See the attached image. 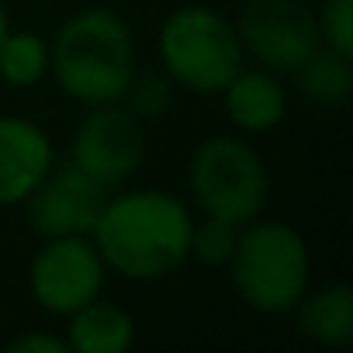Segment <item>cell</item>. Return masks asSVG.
<instances>
[{
	"mask_svg": "<svg viewBox=\"0 0 353 353\" xmlns=\"http://www.w3.org/2000/svg\"><path fill=\"white\" fill-rule=\"evenodd\" d=\"M8 353H70V343L66 336H56V332H46V329H32V332H21L8 343Z\"/></svg>",
	"mask_w": 353,
	"mask_h": 353,
	"instance_id": "d6986e66",
	"label": "cell"
},
{
	"mask_svg": "<svg viewBox=\"0 0 353 353\" xmlns=\"http://www.w3.org/2000/svg\"><path fill=\"white\" fill-rule=\"evenodd\" d=\"M139 70L135 35L111 8L70 14L49 42V77L77 104H114Z\"/></svg>",
	"mask_w": 353,
	"mask_h": 353,
	"instance_id": "7a4b0ae2",
	"label": "cell"
},
{
	"mask_svg": "<svg viewBox=\"0 0 353 353\" xmlns=\"http://www.w3.org/2000/svg\"><path fill=\"white\" fill-rule=\"evenodd\" d=\"M322 46L353 56V0H319L315 8Z\"/></svg>",
	"mask_w": 353,
	"mask_h": 353,
	"instance_id": "ac0fdd59",
	"label": "cell"
},
{
	"mask_svg": "<svg viewBox=\"0 0 353 353\" xmlns=\"http://www.w3.org/2000/svg\"><path fill=\"white\" fill-rule=\"evenodd\" d=\"M291 312H294V329L308 343L329 346V350L353 343V291H350V284L336 281V284H322L315 291L305 288V294L294 301Z\"/></svg>",
	"mask_w": 353,
	"mask_h": 353,
	"instance_id": "7c38bea8",
	"label": "cell"
},
{
	"mask_svg": "<svg viewBox=\"0 0 353 353\" xmlns=\"http://www.w3.org/2000/svg\"><path fill=\"white\" fill-rule=\"evenodd\" d=\"M49 77V42L39 32H8L0 42V80L14 90H32Z\"/></svg>",
	"mask_w": 353,
	"mask_h": 353,
	"instance_id": "9a60e30c",
	"label": "cell"
},
{
	"mask_svg": "<svg viewBox=\"0 0 353 353\" xmlns=\"http://www.w3.org/2000/svg\"><path fill=\"white\" fill-rule=\"evenodd\" d=\"M108 188L87 176L73 159H56L52 170L42 176V184L25 198L28 208V225L35 229L39 239H56V236H90L104 201Z\"/></svg>",
	"mask_w": 353,
	"mask_h": 353,
	"instance_id": "9c48e42d",
	"label": "cell"
},
{
	"mask_svg": "<svg viewBox=\"0 0 353 353\" xmlns=\"http://www.w3.org/2000/svg\"><path fill=\"white\" fill-rule=\"evenodd\" d=\"M191 208L156 188L121 191L108 194L90 239L108 267V274H118L125 281H159L170 277L188 263L191 250Z\"/></svg>",
	"mask_w": 353,
	"mask_h": 353,
	"instance_id": "6da1fadb",
	"label": "cell"
},
{
	"mask_svg": "<svg viewBox=\"0 0 353 353\" xmlns=\"http://www.w3.org/2000/svg\"><path fill=\"white\" fill-rule=\"evenodd\" d=\"M70 159L97 184L114 191L132 181L145 159V121L121 101L94 104L73 132Z\"/></svg>",
	"mask_w": 353,
	"mask_h": 353,
	"instance_id": "8992f818",
	"label": "cell"
},
{
	"mask_svg": "<svg viewBox=\"0 0 353 353\" xmlns=\"http://www.w3.org/2000/svg\"><path fill=\"white\" fill-rule=\"evenodd\" d=\"M236 239H239V225L236 222L201 215V222L194 219V225H191L188 260H198L201 267H229L232 250H236Z\"/></svg>",
	"mask_w": 353,
	"mask_h": 353,
	"instance_id": "2e32d148",
	"label": "cell"
},
{
	"mask_svg": "<svg viewBox=\"0 0 353 353\" xmlns=\"http://www.w3.org/2000/svg\"><path fill=\"white\" fill-rule=\"evenodd\" d=\"M188 191L201 215L246 225L270 201V170L243 135H208L188 159Z\"/></svg>",
	"mask_w": 353,
	"mask_h": 353,
	"instance_id": "5b68a950",
	"label": "cell"
},
{
	"mask_svg": "<svg viewBox=\"0 0 353 353\" xmlns=\"http://www.w3.org/2000/svg\"><path fill=\"white\" fill-rule=\"evenodd\" d=\"M121 104L132 111V114H139L142 121L145 118H163L166 111H170V104H173V80L159 70H149V73H139L135 70V77H132V83H128V90H125V97H121Z\"/></svg>",
	"mask_w": 353,
	"mask_h": 353,
	"instance_id": "e0dca14e",
	"label": "cell"
},
{
	"mask_svg": "<svg viewBox=\"0 0 353 353\" xmlns=\"http://www.w3.org/2000/svg\"><path fill=\"white\" fill-rule=\"evenodd\" d=\"M8 32H11V14H8V8H4V0H0V42H4Z\"/></svg>",
	"mask_w": 353,
	"mask_h": 353,
	"instance_id": "ffe728a7",
	"label": "cell"
},
{
	"mask_svg": "<svg viewBox=\"0 0 353 353\" xmlns=\"http://www.w3.org/2000/svg\"><path fill=\"white\" fill-rule=\"evenodd\" d=\"M66 343L70 353H125L135 343V319L114 301L101 294L77 312L66 315Z\"/></svg>",
	"mask_w": 353,
	"mask_h": 353,
	"instance_id": "4fadbf2b",
	"label": "cell"
},
{
	"mask_svg": "<svg viewBox=\"0 0 353 353\" xmlns=\"http://www.w3.org/2000/svg\"><path fill=\"white\" fill-rule=\"evenodd\" d=\"M56 149L49 132L21 114H0V208L25 205V198L52 170Z\"/></svg>",
	"mask_w": 353,
	"mask_h": 353,
	"instance_id": "30bf717a",
	"label": "cell"
},
{
	"mask_svg": "<svg viewBox=\"0 0 353 353\" xmlns=\"http://www.w3.org/2000/svg\"><path fill=\"white\" fill-rule=\"evenodd\" d=\"M236 32L243 52L274 73H291L322 46L315 8L308 0H246L236 18Z\"/></svg>",
	"mask_w": 353,
	"mask_h": 353,
	"instance_id": "ba28073f",
	"label": "cell"
},
{
	"mask_svg": "<svg viewBox=\"0 0 353 353\" xmlns=\"http://www.w3.org/2000/svg\"><path fill=\"white\" fill-rule=\"evenodd\" d=\"M225 270L246 308L260 315H288L312 281V253L294 225L253 219L239 225V239Z\"/></svg>",
	"mask_w": 353,
	"mask_h": 353,
	"instance_id": "3957f363",
	"label": "cell"
},
{
	"mask_svg": "<svg viewBox=\"0 0 353 353\" xmlns=\"http://www.w3.org/2000/svg\"><path fill=\"white\" fill-rule=\"evenodd\" d=\"M301 97L315 108H343L353 94V56L319 46L291 70Z\"/></svg>",
	"mask_w": 353,
	"mask_h": 353,
	"instance_id": "5bb4252c",
	"label": "cell"
},
{
	"mask_svg": "<svg viewBox=\"0 0 353 353\" xmlns=\"http://www.w3.org/2000/svg\"><path fill=\"white\" fill-rule=\"evenodd\" d=\"M225 118L243 135H263L274 132L288 118V90L274 70H239L222 87Z\"/></svg>",
	"mask_w": 353,
	"mask_h": 353,
	"instance_id": "8fae6325",
	"label": "cell"
},
{
	"mask_svg": "<svg viewBox=\"0 0 353 353\" xmlns=\"http://www.w3.org/2000/svg\"><path fill=\"white\" fill-rule=\"evenodd\" d=\"M104 281H108V267L90 236L42 239L28 267V291L35 305L59 319L94 301L104 291Z\"/></svg>",
	"mask_w": 353,
	"mask_h": 353,
	"instance_id": "52a82bcc",
	"label": "cell"
},
{
	"mask_svg": "<svg viewBox=\"0 0 353 353\" xmlns=\"http://www.w3.org/2000/svg\"><path fill=\"white\" fill-rule=\"evenodd\" d=\"M159 66L191 94L212 97L246 66L236 21L208 4H184L159 25Z\"/></svg>",
	"mask_w": 353,
	"mask_h": 353,
	"instance_id": "277c9868",
	"label": "cell"
}]
</instances>
